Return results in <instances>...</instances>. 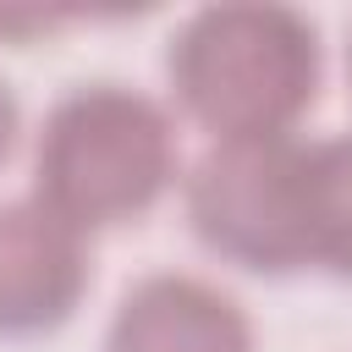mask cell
Returning a JSON list of instances; mask_svg holds the SVG:
<instances>
[{
	"label": "cell",
	"instance_id": "1",
	"mask_svg": "<svg viewBox=\"0 0 352 352\" xmlns=\"http://www.w3.org/2000/svg\"><path fill=\"white\" fill-rule=\"evenodd\" d=\"M165 77L209 143L292 138L319 99V28L292 6H204L170 33Z\"/></svg>",
	"mask_w": 352,
	"mask_h": 352
},
{
	"label": "cell",
	"instance_id": "2",
	"mask_svg": "<svg viewBox=\"0 0 352 352\" xmlns=\"http://www.w3.org/2000/svg\"><path fill=\"white\" fill-rule=\"evenodd\" d=\"M176 121L126 82L60 94L33 143V204L77 236L143 220L176 182Z\"/></svg>",
	"mask_w": 352,
	"mask_h": 352
},
{
	"label": "cell",
	"instance_id": "3",
	"mask_svg": "<svg viewBox=\"0 0 352 352\" xmlns=\"http://www.w3.org/2000/svg\"><path fill=\"white\" fill-rule=\"evenodd\" d=\"M182 209L192 236L248 270L297 275L314 270L308 236V143L297 138H231L209 143L182 176Z\"/></svg>",
	"mask_w": 352,
	"mask_h": 352
},
{
	"label": "cell",
	"instance_id": "4",
	"mask_svg": "<svg viewBox=\"0 0 352 352\" xmlns=\"http://www.w3.org/2000/svg\"><path fill=\"white\" fill-rule=\"evenodd\" d=\"M88 236L33 198L0 204V341L60 330L88 292Z\"/></svg>",
	"mask_w": 352,
	"mask_h": 352
},
{
	"label": "cell",
	"instance_id": "5",
	"mask_svg": "<svg viewBox=\"0 0 352 352\" xmlns=\"http://www.w3.org/2000/svg\"><path fill=\"white\" fill-rule=\"evenodd\" d=\"M104 352H258L242 302L198 275H143L110 314Z\"/></svg>",
	"mask_w": 352,
	"mask_h": 352
},
{
	"label": "cell",
	"instance_id": "6",
	"mask_svg": "<svg viewBox=\"0 0 352 352\" xmlns=\"http://www.w3.org/2000/svg\"><path fill=\"white\" fill-rule=\"evenodd\" d=\"M308 236L314 270L352 280V132L308 143Z\"/></svg>",
	"mask_w": 352,
	"mask_h": 352
},
{
	"label": "cell",
	"instance_id": "7",
	"mask_svg": "<svg viewBox=\"0 0 352 352\" xmlns=\"http://www.w3.org/2000/svg\"><path fill=\"white\" fill-rule=\"evenodd\" d=\"M16 126H22V110H16V94L0 82V165H6V154H11V143H16Z\"/></svg>",
	"mask_w": 352,
	"mask_h": 352
},
{
	"label": "cell",
	"instance_id": "8",
	"mask_svg": "<svg viewBox=\"0 0 352 352\" xmlns=\"http://www.w3.org/2000/svg\"><path fill=\"white\" fill-rule=\"evenodd\" d=\"M346 77H352V33H346Z\"/></svg>",
	"mask_w": 352,
	"mask_h": 352
}]
</instances>
